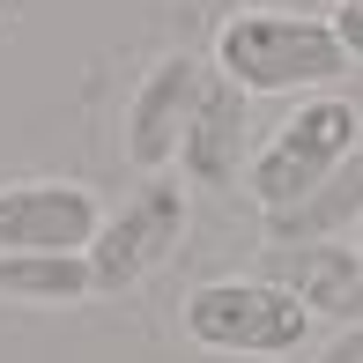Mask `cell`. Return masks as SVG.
Returning <instances> with one entry per match:
<instances>
[{
  "label": "cell",
  "mask_w": 363,
  "mask_h": 363,
  "mask_svg": "<svg viewBox=\"0 0 363 363\" xmlns=\"http://www.w3.org/2000/svg\"><path fill=\"white\" fill-rule=\"evenodd\" d=\"M216 74L238 82L245 96H296V89H326L349 74L334 23L326 15H296V8H238L216 30Z\"/></svg>",
  "instance_id": "obj_1"
},
{
  "label": "cell",
  "mask_w": 363,
  "mask_h": 363,
  "mask_svg": "<svg viewBox=\"0 0 363 363\" xmlns=\"http://www.w3.org/2000/svg\"><path fill=\"white\" fill-rule=\"evenodd\" d=\"M356 148H363V119H356L349 96H304V104L252 148L245 193H252L267 216H282V208H296L311 186H319V178H334Z\"/></svg>",
  "instance_id": "obj_2"
},
{
  "label": "cell",
  "mask_w": 363,
  "mask_h": 363,
  "mask_svg": "<svg viewBox=\"0 0 363 363\" xmlns=\"http://www.w3.org/2000/svg\"><path fill=\"white\" fill-rule=\"evenodd\" d=\"M311 311L296 304L282 282H245V274H216L186 296V334L216 356H289L304 349Z\"/></svg>",
  "instance_id": "obj_3"
},
{
  "label": "cell",
  "mask_w": 363,
  "mask_h": 363,
  "mask_svg": "<svg viewBox=\"0 0 363 363\" xmlns=\"http://www.w3.org/2000/svg\"><path fill=\"white\" fill-rule=\"evenodd\" d=\"M178 238H186V186L178 178H148L141 193H126L119 216H104V230L89 238V282L104 296L148 282L178 252Z\"/></svg>",
  "instance_id": "obj_4"
},
{
  "label": "cell",
  "mask_w": 363,
  "mask_h": 363,
  "mask_svg": "<svg viewBox=\"0 0 363 363\" xmlns=\"http://www.w3.org/2000/svg\"><path fill=\"white\" fill-rule=\"evenodd\" d=\"M208 82H216V74L201 67V52H163L156 67L141 74V89L126 96V134H119V148H126L134 171L163 178V163H178V141H186Z\"/></svg>",
  "instance_id": "obj_5"
},
{
  "label": "cell",
  "mask_w": 363,
  "mask_h": 363,
  "mask_svg": "<svg viewBox=\"0 0 363 363\" xmlns=\"http://www.w3.org/2000/svg\"><path fill=\"white\" fill-rule=\"evenodd\" d=\"M96 230H104V208L74 178H15V186H0V259L8 252H89Z\"/></svg>",
  "instance_id": "obj_6"
},
{
  "label": "cell",
  "mask_w": 363,
  "mask_h": 363,
  "mask_svg": "<svg viewBox=\"0 0 363 363\" xmlns=\"http://www.w3.org/2000/svg\"><path fill=\"white\" fill-rule=\"evenodd\" d=\"M267 282H282L311 319L363 326V252L341 238H311V245H267Z\"/></svg>",
  "instance_id": "obj_7"
},
{
  "label": "cell",
  "mask_w": 363,
  "mask_h": 363,
  "mask_svg": "<svg viewBox=\"0 0 363 363\" xmlns=\"http://www.w3.org/2000/svg\"><path fill=\"white\" fill-rule=\"evenodd\" d=\"M245 134H252V96L238 89V82H208L201 89V111H193V126H186V141H178V171L193 178L201 193H223V186H238L245 178Z\"/></svg>",
  "instance_id": "obj_8"
},
{
  "label": "cell",
  "mask_w": 363,
  "mask_h": 363,
  "mask_svg": "<svg viewBox=\"0 0 363 363\" xmlns=\"http://www.w3.org/2000/svg\"><path fill=\"white\" fill-rule=\"evenodd\" d=\"M349 223H363V148H356L349 163H341L334 178H319V186H311L296 208L267 216V245H311V238H341Z\"/></svg>",
  "instance_id": "obj_9"
},
{
  "label": "cell",
  "mask_w": 363,
  "mask_h": 363,
  "mask_svg": "<svg viewBox=\"0 0 363 363\" xmlns=\"http://www.w3.org/2000/svg\"><path fill=\"white\" fill-rule=\"evenodd\" d=\"M89 252H8L0 259V296L8 304H74L89 296Z\"/></svg>",
  "instance_id": "obj_10"
},
{
  "label": "cell",
  "mask_w": 363,
  "mask_h": 363,
  "mask_svg": "<svg viewBox=\"0 0 363 363\" xmlns=\"http://www.w3.org/2000/svg\"><path fill=\"white\" fill-rule=\"evenodd\" d=\"M326 23H334V38H341V52H349V67H363V0H341Z\"/></svg>",
  "instance_id": "obj_11"
},
{
  "label": "cell",
  "mask_w": 363,
  "mask_h": 363,
  "mask_svg": "<svg viewBox=\"0 0 363 363\" xmlns=\"http://www.w3.org/2000/svg\"><path fill=\"white\" fill-rule=\"evenodd\" d=\"M319 363H363V326H341L334 341H326V356Z\"/></svg>",
  "instance_id": "obj_12"
},
{
  "label": "cell",
  "mask_w": 363,
  "mask_h": 363,
  "mask_svg": "<svg viewBox=\"0 0 363 363\" xmlns=\"http://www.w3.org/2000/svg\"><path fill=\"white\" fill-rule=\"evenodd\" d=\"M356 230H363V223H356ZM356 252H363V238H356Z\"/></svg>",
  "instance_id": "obj_13"
}]
</instances>
